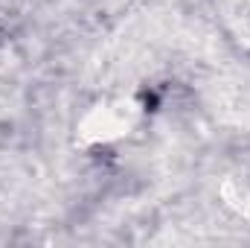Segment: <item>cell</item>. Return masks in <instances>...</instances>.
Listing matches in <instances>:
<instances>
[]
</instances>
